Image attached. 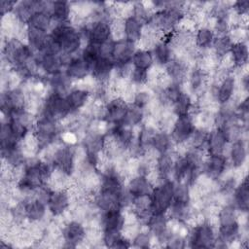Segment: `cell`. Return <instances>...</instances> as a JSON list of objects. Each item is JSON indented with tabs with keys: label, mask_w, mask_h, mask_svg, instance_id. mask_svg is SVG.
I'll return each mask as SVG.
<instances>
[{
	"label": "cell",
	"mask_w": 249,
	"mask_h": 249,
	"mask_svg": "<svg viewBox=\"0 0 249 249\" xmlns=\"http://www.w3.org/2000/svg\"><path fill=\"white\" fill-rule=\"evenodd\" d=\"M49 38L66 57L79 54L85 46L79 27L71 22L55 23L49 32Z\"/></svg>",
	"instance_id": "6da1fadb"
},
{
	"label": "cell",
	"mask_w": 249,
	"mask_h": 249,
	"mask_svg": "<svg viewBox=\"0 0 249 249\" xmlns=\"http://www.w3.org/2000/svg\"><path fill=\"white\" fill-rule=\"evenodd\" d=\"M63 131L64 126L62 122L37 116L32 129V134L37 143V155L60 142Z\"/></svg>",
	"instance_id": "7a4b0ae2"
},
{
	"label": "cell",
	"mask_w": 249,
	"mask_h": 249,
	"mask_svg": "<svg viewBox=\"0 0 249 249\" xmlns=\"http://www.w3.org/2000/svg\"><path fill=\"white\" fill-rule=\"evenodd\" d=\"M78 148L77 144L73 145L60 141L46 150L50 151V156L44 159L50 160L55 170L72 178L77 168Z\"/></svg>",
	"instance_id": "3957f363"
},
{
	"label": "cell",
	"mask_w": 249,
	"mask_h": 249,
	"mask_svg": "<svg viewBox=\"0 0 249 249\" xmlns=\"http://www.w3.org/2000/svg\"><path fill=\"white\" fill-rule=\"evenodd\" d=\"M217 231L215 223L207 218H201L190 226L187 236V247L215 248Z\"/></svg>",
	"instance_id": "277c9868"
},
{
	"label": "cell",
	"mask_w": 249,
	"mask_h": 249,
	"mask_svg": "<svg viewBox=\"0 0 249 249\" xmlns=\"http://www.w3.org/2000/svg\"><path fill=\"white\" fill-rule=\"evenodd\" d=\"M37 116L47 117L58 122H64L69 117H72L71 110L65 98V95H61L53 91H48L42 100L41 106L37 113Z\"/></svg>",
	"instance_id": "5b68a950"
},
{
	"label": "cell",
	"mask_w": 249,
	"mask_h": 249,
	"mask_svg": "<svg viewBox=\"0 0 249 249\" xmlns=\"http://www.w3.org/2000/svg\"><path fill=\"white\" fill-rule=\"evenodd\" d=\"M110 19L97 18L85 20L79 29L84 38L85 44H92L98 46L113 38L112 26ZM114 39V38H113Z\"/></svg>",
	"instance_id": "8992f818"
},
{
	"label": "cell",
	"mask_w": 249,
	"mask_h": 249,
	"mask_svg": "<svg viewBox=\"0 0 249 249\" xmlns=\"http://www.w3.org/2000/svg\"><path fill=\"white\" fill-rule=\"evenodd\" d=\"M59 238L62 247H79L88 239V227L78 219H67L60 225Z\"/></svg>",
	"instance_id": "52a82bcc"
},
{
	"label": "cell",
	"mask_w": 249,
	"mask_h": 249,
	"mask_svg": "<svg viewBox=\"0 0 249 249\" xmlns=\"http://www.w3.org/2000/svg\"><path fill=\"white\" fill-rule=\"evenodd\" d=\"M175 182L170 178L155 184L150 196L152 213L166 214L174 197Z\"/></svg>",
	"instance_id": "ba28073f"
},
{
	"label": "cell",
	"mask_w": 249,
	"mask_h": 249,
	"mask_svg": "<svg viewBox=\"0 0 249 249\" xmlns=\"http://www.w3.org/2000/svg\"><path fill=\"white\" fill-rule=\"evenodd\" d=\"M209 89L213 94L214 101L218 106L232 103L237 93V78L234 72L229 73L217 82L210 83Z\"/></svg>",
	"instance_id": "9c48e42d"
},
{
	"label": "cell",
	"mask_w": 249,
	"mask_h": 249,
	"mask_svg": "<svg viewBox=\"0 0 249 249\" xmlns=\"http://www.w3.org/2000/svg\"><path fill=\"white\" fill-rule=\"evenodd\" d=\"M211 83V72L198 63H193L188 72L185 85L187 91L194 97H200L209 88Z\"/></svg>",
	"instance_id": "30bf717a"
},
{
	"label": "cell",
	"mask_w": 249,
	"mask_h": 249,
	"mask_svg": "<svg viewBox=\"0 0 249 249\" xmlns=\"http://www.w3.org/2000/svg\"><path fill=\"white\" fill-rule=\"evenodd\" d=\"M72 199L73 197L68 188L53 189L47 201L49 215L53 219L64 218L71 211Z\"/></svg>",
	"instance_id": "8fae6325"
},
{
	"label": "cell",
	"mask_w": 249,
	"mask_h": 249,
	"mask_svg": "<svg viewBox=\"0 0 249 249\" xmlns=\"http://www.w3.org/2000/svg\"><path fill=\"white\" fill-rule=\"evenodd\" d=\"M196 128V124L193 115L175 117L169 129L172 142L176 147H185Z\"/></svg>",
	"instance_id": "7c38bea8"
},
{
	"label": "cell",
	"mask_w": 249,
	"mask_h": 249,
	"mask_svg": "<svg viewBox=\"0 0 249 249\" xmlns=\"http://www.w3.org/2000/svg\"><path fill=\"white\" fill-rule=\"evenodd\" d=\"M144 227L152 233L155 242L161 247H164L165 243L172 234L170 220L167 214L152 213L146 221Z\"/></svg>",
	"instance_id": "4fadbf2b"
},
{
	"label": "cell",
	"mask_w": 249,
	"mask_h": 249,
	"mask_svg": "<svg viewBox=\"0 0 249 249\" xmlns=\"http://www.w3.org/2000/svg\"><path fill=\"white\" fill-rule=\"evenodd\" d=\"M129 103L120 95H113L103 105V120L110 127L124 123Z\"/></svg>",
	"instance_id": "5bb4252c"
},
{
	"label": "cell",
	"mask_w": 249,
	"mask_h": 249,
	"mask_svg": "<svg viewBox=\"0 0 249 249\" xmlns=\"http://www.w3.org/2000/svg\"><path fill=\"white\" fill-rule=\"evenodd\" d=\"M67 58L68 57L61 53L47 51L36 53V61L40 74L46 78H50L63 72Z\"/></svg>",
	"instance_id": "9a60e30c"
},
{
	"label": "cell",
	"mask_w": 249,
	"mask_h": 249,
	"mask_svg": "<svg viewBox=\"0 0 249 249\" xmlns=\"http://www.w3.org/2000/svg\"><path fill=\"white\" fill-rule=\"evenodd\" d=\"M191 66V60L186 55L175 54L171 61L162 69V72L170 83L185 87L186 79Z\"/></svg>",
	"instance_id": "2e32d148"
},
{
	"label": "cell",
	"mask_w": 249,
	"mask_h": 249,
	"mask_svg": "<svg viewBox=\"0 0 249 249\" xmlns=\"http://www.w3.org/2000/svg\"><path fill=\"white\" fill-rule=\"evenodd\" d=\"M230 168L226 155H206L202 163V175L217 183Z\"/></svg>",
	"instance_id": "e0dca14e"
},
{
	"label": "cell",
	"mask_w": 249,
	"mask_h": 249,
	"mask_svg": "<svg viewBox=\"0 0 249 249\" xmlns=\"http://www.w3.org/2000/svg\"><path fill=\"white\" fill-rule=\"evenodd\" d=\"M125 225V211L122 208L111 209L99 213L101 233L123 232Z\"/></svg>",
	"instance_id": "ac0fdd59"
},
{
	"label": "cell",
	"mask_w": 249,
	"mask_h": 249,
	"mask_svg": "<svg viewBox=\"0 0 249 249\" xmlns=\"http://www.w3.org/2000/svg\"><path fill=\"white\" fill-rule=\"evenodd\" d=\"M72 115L81 114L92 101L90 87L74 86L65 95Z\"/></svg>",
	"instance_id": "d6986e66"
},
{
	"label": "cell",
	"mask_w": 249,
	"mask_h": 249,
	"mask_svg": "<svg viewBox=\"0 0 249 249\" xmlns=\"http://www.w3.org/2000/svg\"><path fill=\"white\" fill-rule=\"evenodd\" d=\"M63 72L74 84L84 83L90 78V67L80 53L67 58Z\"/></svg>",
	"instance_id": "ffe728a7"
},
{
	"label": "cell",
	"mask_w": 249,
	"mask_h": 249,
	"mask_svg": "<svg viewBox=\"0 0 249 249\" xmlns=\"http://www.w3.org/2000/svg\"><path fill=\"white\" fill-rule=\"evenodd\" d=\"M226 156L230 164V168L238 171L243 168L247 162L248 148L247 137L238 138L229 144Z\"/></svg>",
	"instance_id": "44dd1931"
},
{
	"label": "cell",
	"mask_w": 249,
	"mask_h": 249,
	"mask_svg": "<svg viewBox=\"0 0 249 249\" xmlns=\"http://www.w3.org/2000/svg\"><path fill=\"white\" fill-rule=\"evenodd\" d=\"M20 200L23 204V210L27 224H42L46 222V218L49 215L46 202L35 196L23 198Z\"/></svg>",
	"instance_id": "7402d4cb"
},
{
	"label": "cell",
	"mask_w": 249,
	"mask_h": 249,
	"mask_svg": "<svg viewBox=\"0 0 249 249\" xmlns=\"http://www.w3.org/2000/svg\"><path fill=\"white\" fill-rule=\"evenodd\" d=\"M154 186L155 183L150 177L135 174L131 175L127 180H125L124 188L133 200L134 198L138 197L150 196Z\"/></svg>",
	"instance_id": "603a6c76"
},
{
	"label": "cell",
	"mask_w": 249,
	"mask_h": 249,
	"mask_svg": "<svg viewBox=\"0 0 249 249\" xmlns=\"http://www.w3.org/2000/svg\"><path fill=\"white\" fill-rule=\"evenodd\" d=\"M115 76V63L111 58L98 57L90 67V79L98 84L108 85Z\"/></svg>",
	"instance_id": "cb8c5ba5"
},
{
	"label": "cell",
	"mask_w": 249,
	"mask_h": 249,
	"mask_svg": "<svg viewBox=\"0 0 249 249\" xmlns=\"http://www.w3.org/2000/svg\"><path fill=\"white\" fill-rule=\"evenodd\" d=\"M151 52L155 61V67L160 68L161 70L171 61L175 56L174 50L169 42L167 36H161L159 38L154 45L151 47Z\"/></svg>",
	"instance_id": "d4e9b609"
},
{
	"label": "cell",
	"mask_w": 249,
	"mask_h": 249,
	"mask_svg": "<svg viewBox=\"0 0 249 249\" xmlns=\"http://www.w3.org/2000/svg\"><path fill=\"white\" fill-rule=\"evenodd\" d=\"M176 156H177V153H175V150L157 155L155 159L154 172H153L156 179L155 184H157L160 181L171 178Z\"/></svg>",
	"instance_id": "484cf974"
},
{
	"label": "cell",
	"mask_w": 249,
	"mask_h": 249,
	"mask_svg": "<svg viewBox=\"0 0 249 249\" xmlns=\"http://www.w3.org/2000/svg\"><path fill=\"white\" fill-rule=\"evenodd\" d=\"M199 107L197 103L194 100V96L185 89H183L180 94L171 103L169 110L175 117L195 115L198 111Z\"/></svg>",
	"instance_id": "4316f807"
},
{
	"label": "cell",
	"mask_w": 249,
	"mask_h": 249,
	"mask_svg": "<svg viewBox=\"0 0 249 249\" xmlns=\"http://www.w3.org/2000/svg\"><path fill=\"white\" fill-rule=\"evenodd\" d=\"M215 39L216 35L210 25L201 24L194 30V48L200 54L210 52Z\"/></svg>",
	"instance_id": "83f0119b"
},
{
	"label": "cell",
	"mask_w": 249,
	"mask_h": 249,
	"mask_svg": "<svg viewBox=\"0 0 249 249\" xmlns=\"http://www.w3.org/2000/svg\"><path fill=\"white\" fill-rule=\"evenodd\" d=\"M230 201L240 214H248L249 209V186L247 176L244 175L238 181L232 192Z\"/></svg>",
	"instance_id": "f1b7e54d"
},
{
	"label": "cell",
	"mask_w": 249,
	"mask_h": 249,
	"mask_svg": "<svg viewBox=\"0 0 249 249\" xmlns=\"http://www.w3.org/2000/svg\"><path fill=\"white\" fill-rule=\"evenodd\" d=\"M229 140L224 134V132L217 128L213 127L209 130L206 145H205V154L206 155H226Z\"/></svg>",
	"instance_id": "f546056e"
},
{
	"label": "cell",
	"mask_w": 249,
	"mask_h": 249,
	"mask_svg": "<svg viewBox=\"0 0 249 249\" xmlns=\"http://www.w3.org/2000/svg\"><path fill=\"white\" fill-rule=\"evenodd\" d=\"M145 29V23L133 15H129L123 18V36L124 39L140 44Z\"/></svg>",
	"instance_id": "4dcf8cb0"
},
{
	"label": "cell",
	"mask_w": 249,
	"mask_h": 249,
	"mask_svg": "<svg viewBox=\"0 0 249 249\" xmlns=\"http://www.w3.org/2000/svg\"><path fill=\"white\" fill-rule=\"evenodd\" d=\"M49 14L55 23H69L72 20V3L68 1H50Z\"/></svg>",
	"instance_id": "1f68e13d"
},
{
	"label": "cell",
	"mask_w": 249,
	"mask_h": 249,
	"mask_svg": "<svg viewBox=\"0 0 249 249\" xmlns=\"http://www.w3.org/2000/svg\"><path fill=\"white\" fill-rule=\"evenodd\" d=\"M248 57L249 50L247 42H235L232 44L229 53V58L234 72L236 70H243L247 68Z\"/></svg>",
	"instance_id": "d6a6232c"
},
{
	"label": "cell",
	"mask_w": 249,
	"mask_h": 249,
	"mask_svg": "<svg viewBox=\"0 0 249 249\" xmlns=\"http://www.w3.org/2000/svg\"><path fill=\"white\" fill-rule=\"evenodd\" d=\"M175 150V146L170 137L169 131L163 129H157L152 137L150 144V151L155 155H160Z\"/></svg>",
	"instance_id": "836d02e7"
},
{
	"label": "cell",
	"mask_w": 249,
	"mask_h": 249,
	"mask_svg": "<svg viewBox=\"0 0 249 249\" xmlns=\"http://www.w3.org/2000/svg\"><path fill=\"white\" fill-rule=\"evenodd\" d=\"M49 33L35 28L27 27L25 31V43L32 49L35 53L43 52L48 44Z\"/></svg>",
	"instance_id": "e575fe53"
},
{
	"label": "cell",
	"mask_w": 249,
	"mask_h": 249,
	"mask_svg": "<svg viewBox=\"0 0 249 249\" xmlns=\"http://www.w3.org/2000/svg\"><path fill=\"white\" fill-rule=\"evenodd\" d=\"M131 65L133 68L150 72L155 67V61L150 49L138 47L135 51L132 59Z\"/></svg>",
	"instance_id": "d590c367"
},
{
	"label": "cell",
	"mask_w": 249,
	"mask_h": 249,
	"mask_svg": "<svg viewBox=\"0 0 249 249\" xmlns=\"http://www.w3.org/2000/svg\"><path fill=\"white\" fill-rule=\"evenodd\" d=\"M48 89L49 91H53L61 95H66L68 91L74 87V83L64 74L61 72L57 75L52 76L48 78Z\"/></svg>",
	"instance_id": "8d00e7d4"
},
{
	"label": "cell",
	"mask_w": 249,
	"mask_h": 249,
	"mask_svg": "<svg viewBox=\"0 0 249 249\" xmlns=\"http://www.w3.org/2000/svg\"><path fill=\"white\" fill-rule=\"evenodd\" d=\"M25 25L27 27L35 28V29L49 33L53 28V26L54 25V22L51 15L49 14V12L37 11L30 17V18L28 19Z\"/></svg>",
	"instance_id": "74e56055"
},
{
	"label": "cell",
	"mask_w": 249,
	"mask_h": 249,
	"mask_svg": "<svg viewBox=\"0 0 249 249\" xmlns=\"http://www.w3.org/2000/svg\"><path fill=\"white\" fill-rule=\"evenodd\" d=\"M232 44L233 42L229 35L216 37L213 46L210 50V53L212 56L217 60L218 64L222 59L229 55Z\"/></svg>",
	"instance_id": "f35d334b"
},
{
	"label": "cell",
	"mask_w": 249,
	"mask_h": 249,
	"mask_svg": "<svg viewBox=\"0 0 249 249\" xmlns=\"http://www.w3.org/2000/svg\"><path fill=\"white\" fill-rule=\"evenodd\" d=\"M147 117L148 116L145 110L129 103L126 111V115L124 117L123 124L128 126H131L133 128H138L139 126H141L143 124L146 123Z\"/></svg>",
	"instance_id": "ab89813d"
},
{
	"label": "cell",
	"mask_w": 249,
	"mask_h": 249,
	"mask_svg": "<svg viewBox=\"0 0 249 249\" xmlns=\"http://www.w3.org/2000/svg\"><path fill=\"white\" fill-rule=\"evenodd\" d=\"M208 133H209V129L196 125V128L195 129L194 133L192 134L191 138L189 139L185 147L195 149V150H199L205 153V145H206Z\"/></svg>",
	"instance_id": "60d3db41"
},
{
	"label": "cell",
	"mask_w": 249,
	"mask_h": 249,
	"mask_svg": "<svg viewBox=\"0 0 249 249\" xmlns=\"http://www.w3.org/2000/svg\"><path fill=\"white\" fill-rule=\"evenodd\" d=\"M133 248L147 249L154 246V237L152 233L143 226L130 239Z\"/></svg>",
	"instance_id": "b9f144b4"
},
{
	"label": "cell",
	"mask_w": 249,
	"mask_h": 249,
	"mask_svg": "<svg viewBox=\"0 0 249 249\" xmlns=\"http://www.w3.org/2000/svg\"><path fill=\"white\" fill-rule=\"evenodd\" d=\"M150 72L139 70L136 68L131 69L127 81L128 83L135 89H141V88H146L148 87L147 85L150 83L151 78H150Z\"/></svg>",
	"instance_id": "7bdbcfd3"
},
{
	"label": "cell",
	"mask_w": 249,
	"mask_h": 249,
	"mask_svg": "<svg viewBox=\"0 0 249 249\" xmlns=\"http://www.w3.org/2000/svg\"><path fill=\"white\" fill-rule=\"evenodd\" d=\"M164 247L172 248V249L185 248L187 247V236L172 231V234L170 235L169 239L165 243Z\"/></svg>",
	"instance_id": "ee69618b"
},
{
	"label": "cell",
	"mask_w": 249,
	"mask_h": 249,
	"mask_svg": "<svg viewBox=\"0 0 249 249\" xmlns=\"http://www.w3.org/2000/svg\"><path fill=\"white\" fill-rule=\"evenodd\" d=\"M232 14L240 19H246L249 14V1H235L231 3Z\"/></svg>",
	"instance_id": "f6af8a7d"
},
{
	"label": "cell",
	"mask_w": 249,
	"mask_h": 249,
	"mask_svg": "<svg viewBox=\"0 0 249 249\" xmlns=\"http://www.w3.org/2000/svg\"><path fill=\"white\" fill-rule=\"evenodd\" d=\"M114 47H115V39H113V38L98 45L97 50H98L99 56L112 59L113 53H114Z\"/></svg>",
	"instance_id": "bcb514c9"
},
{
	"label": "cell",
	"mask_w": 249,
	"mask_h": 249,
	"mask_svg": "<svg viewBox=\"0 0 249 249\" xmlns=\"http://www.w3.org/2000/svg\"><path fill=\"white\" fill-rule=\"evenodd\" d=\"M18 1H9V0L1 1V18L11 15L14 12V9Z\"/></svg>",
	"instance_id": "7dc6e473"
}]
</instances>
